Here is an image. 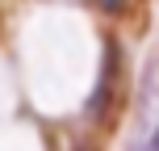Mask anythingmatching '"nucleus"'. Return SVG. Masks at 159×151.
Returning <instances> with one entry per match:
<instances>
[{
    "label": "nucleus",
    "mask_w": 159,
    "mask_h": 151,
    "mask_svg": "<svg viewBox=\"0 0 159 151\" xmlns=\"http://www.w3.org/2000/svg\"><path fill=\"white\" fill-rule=\"evenodd\" d=\"M96 8H105V13H121L126 0H96Z\"/></svg>",
    "instance_id": "2"
},
{
    "label": "nucleus",
    "mask_w": 159,
    "mask_h": 151,
    "mask_svg": "<svg viewBox=\"0 0 159 151\" xmlns=\"http://www.w3.org/2000/svg\"><path fill=\"white\" fill-rule=\"evenodd\" d=\"M117 63H121V55H117V46L109 42V63H105V72H101V84H96V92H92V122H101L105 113H109V105H113V84H117Z\"/></svg>",
    "instance_id": "1"
},
{
    "label": "nucleus",
    "mask_w": 159,
    "mask_h": 151,
    "mask_svg": "<svg viewBox=\"0 0 159 151\" xmlns=\"http://www.w3.org/2000/svg\"><path fill=\"white\" fill-rule=\"evenodd\" d=\"M138 151H159V126L151 130V139H147V143H143V147H138Z\"/></svg>",
    "instance_id": "3"
}]
</instances>
